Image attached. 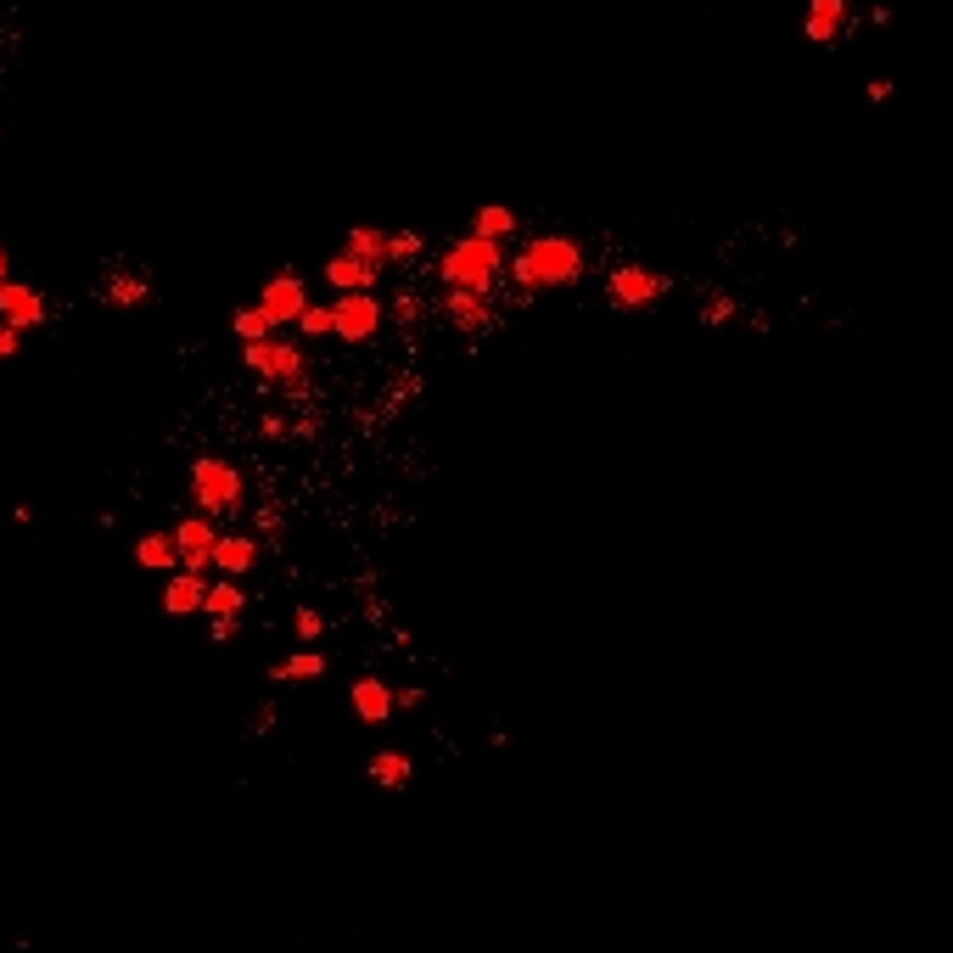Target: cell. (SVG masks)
<instances>
[{
    "mask_svg": "<svg viewBox=\"0 0 953 953\" xmlns=\"http://www.w3.org/2000/svg\"><path fill=\"white\" fill-rule=\"evenodd\" d=\"M471 230H477V236H488V242H511L516 230H522V214H516V208H505V202H483V208L471 214Z\"/></svg>",
    "mask_w": 953,
    "mask_h": 953,
    "instance_id": "obj_20",
    "label": "cell"
},
{
    "mask_svg": "<svg viewBox=\"0 0 953 953\" xmlns=\"http://www.w3.org/2000/svg\"><path fill=\"white\" fill-rule=\"evenodd\" d=\"M185 494H191V511L202 516H236L247 499V477L225 455H197L185 471Z\"/></svg>",
    "mask_w": 953,
    "mask_h": 953,
    "instance_id": "obj_3",
    "label": "cell"
},
{
    "mask_svg": "<svg viewBox=\"0 0 953 953\" xmlns=\"http://www.w3.org/2000/svg\"><path fill=\"white\" fill-rule=\"evenodd\" d=\"M202 600H208V578L180 567V572L163 578V600H157V606H163V617H197Z\"/></svg>",
    "mask_w": 953,
    "mask_h": 953,
    "instance_id": "obj_14",
    "label": "cell"
},
{
    "mask_svg": "<svg viewBox=\"0 0 953 953\" xmlns=\"http://www.w3.org/2000/svg\"><path fill=\"white\" fill-rule=\"evenodd\" d=\"M701 320H707V326H724V320H735V298H724V292H712V303L701 309Z\"/></svg>",
    "mask_w": 953,
    "mask_h": 953,
    "instance_id": "obj_28",
    "label": "cell"
},
{
    "mask_svg": "<svg viewBox=\"0 0 953 953\" xmlns=\"http://www.w3.org/2000/svg\"><path fill=\"white\" fill-rule=\"evenodd\" d=\"M230 331H236V342L247 348V342H264L275 326L264 320V314H258V303H247V309H236V314H230Z\"/></svg>",
    "mask_w": 953,
    "mask_h": 953,
    "instance_id": "obj_23",
    "label": "cell"
},
{
    "mask_svg": "<svg viewBox=\"0 0 953 953\" xmlns=\"http://www.w3.org/2000/svg\"><path fill=\"white\" fill-rule=\"evenodd\" d=\"M292 634H298V645H320V634H326V617L314 612V606H298V612H292Z\"/></svg>",
    "mask_w": 953,
    "mask_h": 953,
    "instance_id": "obj_27",
    "label": "cell"
},
{
    "mask_svg": "<svg viewBox=\"0 0 953 953\" xmlns=\"http://www.w3.org/2000/svg\"><path fill=\"white\" fill-rule=\"evenodd\" d=\"M258 438H264V443L292 438V421H286V415H258Z\"/></svg>",
    "mask_w": 953,
    "mask_h": 953,
    "instance_id": "obj_29",
    "label": "cell"
},
{
    "mask_svg": "<svg viewBox=\"0 0 953 953\" xmlns=\"http://www.w3.org/2000/svg\"><path fill=\"white\" fill-rule=\"evenodd\" d=\"M505 242H488L477 230H460L455 242H443L438 253V286H455V292H488L499 298V281H505Z\"/></svg>",
    "mask_w": 953,
    "mask_h": 953,
    "instance_id": "obj_2",
    "label": "cell"
},
{
    "mask_svg": "<svg viewBox=\"0 0 953 953\" xmlns=\"http://www.w3.org/2000/svg\"><path fill=\"white\" fill-rule=\"evenodd\" d=\"M331 314H337V331H331V337L348 342V348L376 342V331L387 326V303L376 298V292H342V298H331Z\"/></svg>",
    "mask_w": 953,
    "mask_h": 953,
    "instance_id": "obj_6",
    "label": "cell"
},
{
    "mask_svg": "<svg viewBox=\"0 0 953 953\" xmlns=\"http://www.w3.org/2000/svg\"><path fill=\"white\" fill-rule=\"evenodd\" d=\"M101 303H107V309H141V303H152V281H146L141 270L113 264L107 281H101Z\"/></svg>",
    "mask_w": 953,
    "mask_h": 953,
    "instance_id": "obj_16",
    "label": "cell"
},
{
    "mask_svg": "<svg viewBox=\"0 0 953 953\" xmlns=\"http://www.w3.org/2000/svg\"><path fill=\"white\" fill-rule=\"evenodd\" d=\"M421 253H427V242L415 230H387V264H415Z\"/></svg>",
    "mask_w": 953,
    "mask_h": 953,
    "instance_id": "obj_25",
    "label": "cell"
},
{
    "mask_svg": "<svg viewBox=\"0 0 953 953\" xmlns=\"http://www.w3.org/2000/svg\"><path fill=\"white\" fill-rule=\"evenodd\" d=\"M17 348H23V331H12L6 320H0V359H12Z\"/></svg>",
    "mask_w": 953,
    "mask_h": 953,
    "instance_id": "obj_34",
    "label": "cell"
},
{
    "mask_svg": "<svg viewBox=\"0 0 953 953\" xmlns=\"http://www.w3.org/2000/svg\"><path fill=\"white\" fill-rule=\"evenodd\" d=\"M342 253H354V258H365V264H382V270H387V230L354 225L348 236H342Z\"/></svg>",
    "mask_w": 953,
    "mask_h": 953,
    "instance_id": "obj_22",
    "label": "cell"
},
{
    "mask_svg": "<svg viewBox=\"0 0 953 953\" xmlns=\"http://www.w3.org/2000/svg\"><path fill=\"white\" fill-rule=\"evenodd\" d=\"M208 634H214L219 645H230L236 634H242V617H208Z\"/></svg>",
    "mask_w": 953,
    "mask_h": 953,
    "instance_id": "obj_32",
    "label": "cell"
},
{
    "mask_svg": "<svg viewBox=\"0 0 953 953\" xmlns=\"http://www.w3.org/2000/svg\"><path fill=\"white\" fill-rule=\"evenodd\" d=\"M264 561V544L253 533H219L214 544V578H247Z\"/></svg>",
    "mask_w": 953,
    "mask_h": 953,
    "instance_id": "obj_13",
    "label": "cell"
},
{
    "mask_svg": "<svg viewBox=\"0 0 953 953\" xmlns=\"http://www.w3.org/2000/svg\"><path fill=\"white\" fill-rule=\"evenodd\" d=\"M589 270V253L578 236H561V230H539V236H527L522 247L511 253L505 275H511V292L522 298V309L533 303V292H567L578 286Z\"/></svg>",
    "mask_w": 953,
    "mask_h": 953,
    "instance_id": "obj_1",
    "label": "cell"
},
{
    "mask_svg": "<svg viewBox=\"0 0 953 953\" xmlns=\"http://www.w3.org/2000/svg\"><path fill=\"white\" fill-rule=\"evenodd\" d=\"M6 281H12V270H6V247H0V292H6Z\"/></svg>",
    "mask_w": 953,
    "mask_h": 953,
    "instance_id": "obj_35",
    "label": "cell"
},
{
    "mask_svg": "<svg viewBox=\"0 0 953 953\" xmlns=\"http://www.w3.org/2000/svg\"><path fill=\"white\" fill-rule=\"evenodd\" d=\"M331 331H337V314H331V303H309V309L298 314V337L320 342V337H331Z\"/></svg>",
    "mask_w": 953,
    "mask_h": 953,
    "instance_id": "obj_24",
    "label": "cell"
},
{
    "mask_svg": "<svg viewBox=\"0 0 953 953\" xmlns=\"http://www.w3.org/2000/svg\"><path fill=\"white\" fill-rule=\"evenodd\" d=\"M421 309H427V303H421V292H410V286H399V292L387 298V314H393L399 326H415V320H421Z\"/></svg>",
    "mask_w": 953,
    "mask_h": 953,
    "instance_id": "obj_26",
    "label": "cell"
},
{
    "mask_svg": "<svg viewBox=\"0 0 953 953\" xmlns=\"http://www.w3.org/2000/svg\"><path fill=\"white\" fill-rule=\"evenodd\" d=\"M169 533H174V550H180V567H185V572H202V578H208V567H214V544H219L214 516L185 511L180 522L169 527Z\"/></svg>",
    "mask_w": 953,
    "mask_h": 953,
    "instance_id": "obj_9",
    "label": "cell"
},
{
    "mask_svg": "<svg viewBox=\"0 0 953 953\" xmlns=\"http://www.w3.org/2000/svg\"><path fill=\"white\" fill-rule=\"evenodd\" d=\"M864 96L875 101V107H881V101H892V96H897V85H892V79H869V85H864Z\"/></svg>",
    "mask_w": 953,
    "mask_h": 953,
    "instance_id": "obj_33",
    "label": "cell"
},
{
    "mask_svg": "<svg viewBox=\"0 0 953 953\" xmlns=\"http://www.w3.org/2000/svg\"><path fill=\"white\" fill-rule=\"evenodd\" d=\"M208 617H242L247 612V589L242 578H208V600H202Z\"/></svg>",
    "mask_w": 953,
    "mask_h": 953,
    "instance_id": "obj_21",
    "label": "cell"
},
{
    "mask_svg": "<svg viewBox=\"0 0 953 953\" xmlns=\"http://www.w3.org/2000/svg\"><path fill=\"white\" fill-rule=\"evenodd\" d=\"M348 707H354L359 724H387V718L399 712V701H393V684H387V679L359 673V679L348 684Z\"/></svg>",
    "mask_w": 953,
    "mask_h": 953,
    "instance_id": "obj_11",
    "label": "cell"
},
{
    "mask_svg": "<svg viewBox=\"0 0 953 953\" xmlns=\"http://www.w3.org/2000/svg\"><path fill=\"white\" fill-rule=\"evenodd\" d=\"M135 567L146 572H180V550H174V533H163V527H152V533H141L135 539Z\"/></svg>",
    "mask_w": 953,
    "mask_h": 953,
    "instance_id": "obj_18",
    "label": "cell"
},
{
    "mask_svg": "<svg viewBox=\"0 0 953 953\" xmlns=\"http://www.w3.org/2000/svg\"><path fill=\"white\" fill-rule=\"evenodd\" d=\"M668 275L662 270H651V264H640V258H628V264H617V270H606V303H612L617 314H645V309H656V303L668 298Z\"/></svg>",
    "mask_w": 953,
    "mask_h": 953,
    "instance_id": "obj_5",
    "label": "cell"
},
{
    "mask_svg": "<svg viewBox=\"0 0 953 953\" xmlns=\"http://www.w3.org/2000/svg\"><path fill=\"white\" fill-rule=\"evenodd\" d=\"M326 286L331 292H376L382 286V264H365V258H354V253H331L326 258Z\"/></svg>",
    "mask_w": 953,
    "mask_h": 953,
    "instance_id": "obj_15",
    "label": "cell"
},
{
    "mask_svg": "<svg viewBox=\"0 0 953 953\" xmlns=\"http://www.w3.org/2000/svg\"><path fill=\"white\" fill-rule=\"evenodd\" d=\"M253 527H258L270 544H281V511H270V505H264V511H253Z\"/></svg>",
    "mask_w": 953,
    "mask_h": 953,
    "instance_id": "obj_31",
    "label": "cell"
},
{
    "mask_svg": "<svg viewBox=\"0 0 953 953\" xmlns=\"http://www.w3.org/2000/svg\"><path fill=\"white\" fill-rule=\"evenodd\" d=\"M847 29H853V6H847V0H808L802 34H808L813 45H836Z\"/></svg>",
    "mask_w": 953,
    "mask_h": 953,
    "instance_id": "obj_12",
    "label": "cell"
},
{
    "mask_svg": "<svg viewBox=\"0 0 953 953\" xmlns=\"http://www.w3.org/2000/svg\"><path fill=\"white\" fill-rule=\"evenodd\" d=\"M331 662H326V651L320 645H303L298 656H281V662H270V679L275 684H303V679H320Z\"/></svg>",
    "mask_w": 953,
    "mask_h": 953,
    "instance_id": "obj_19",
    "label": "cell"
},
{
    "mask_svg": "<svg viewBox=\"0 0 953 953\" xmlns=\"http://www.w3.org/2000/svg\"><path fill=\"white\" fill-rule=\"evenodd\" d=\"M438 314L460 331V337H488V331L499 326V309H494L488 292H455V286H443V292H438Z\"/></svg>",
    "mask_w": 953,
    "mask_h": 953,
    "instance_id": "obj_8",
    "label": "cell"
},
{
    "mask_svg": "<svg viewBox=\"0 0 953 953\" xmlns=\"http://www.w3.org/2000/svg\"><path fill=\"white\" fill-rule=\"evenodd\" d=\"M242 365L253 370L264 387H292V393H303V382H309V354H303V342H281V337L247 342Z\"/></svg>",
    "mask_w": 953,
    "mask_h": 953,
    "instance_id": "obj_4",
    "label": "cell"
},
{
    "mask_svg": "<svg viewBox=\"0 0 953 953\" xmlns=\"http://www.w3.org/2000/svg\"><path fill=\"white\" fill-rule=\"evenodd\" d=\"M365 774H370V785H382V791H404V785L415 780V763L399 746H382V752H370Z\"/></svg>",
    "mask_w": 953,
    "mask_h": 953,
    "instance_id": "obj_17",
    "label": "cell"
},
{
    "mask_svg": "<svg viewBox=\"0 0 953 953\" xmlns=\"http://www.w3.org/2000/svg\"><path fill=\"white\" fill-rule=\"evenodd\" d=\"M0 320L12 331H40L45 320H51V298H45L34 281H6V292H0Z\"/></svg>",
    "mask_w": 953,
    "mask_h": 953,
    "instance_id": "obj_10",
    "label": "cell"
},
{
    "mask_svg": "<svg viewBox=\"0 0 953 953\" xmlns=\"http://www.w3.org/2000/svg\"><path fill=\"white\" fill-rule=\"evenodd\" d=\"M393 701H399V712H415V707H427V690L421 684H393Z\"/></svg>",
    "mask_w": 953,
    "mask_h": 953,
    "instance_id": "obj_30",
    "label": "cell"
},
{
    "mask_svg": "<svg viewBox=\"0 0 953 953\" xmlns=\"http://www.w3.org/2000/svg\"><path fill=\"white\" fill-rule=\"evenodd\" d=\"M303 309H309V281H303L298 270H281V275H270V281L258 286V314H264L275 331L298 326Z\"/></svg>",
    "mask_w": 953,
    "mask_h": 953,
    "instance_id": "obj_7",
    "label": "cell"
}]
</instances>
